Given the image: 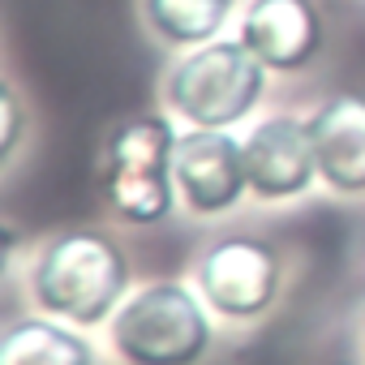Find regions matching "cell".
<instances>
[{"label":"cell","mask_w":365,"mask_h":365,"mask_svg":"<svg viewBox=\"0 0 365 365\" xmlns=\"http://www.w3.org/2000/svg\"><path fill=\"white\" fill-rule=\"evenodd\" d=\"M35 305L69 327H99L125 305L129 258L99 228H65L48 237L31 262Z\"/></svg>","instance_id":"obj_1"},{"label":"cell","mask_w":365,"mask_h":365,"mask_svg":"<svg viewBox=\"0 0 365 365\" xmlns=\"http://www.w3.org/2000/svg\"><path fill=\"white\" fill-rule=\"evenodd\" d=\"M176 129L168 116H129L112 125L99 150V190L108 207L125 224H159L172 211L176 180H172V150H176Z\"/></svg>","instance_id":"obj_2"},{"label":"cell","mask_w":365,"mask_h":365,"mask_svg":"<svg viewBox=\"0 0 365 365\" xmlns=\"http://www.w3.org/2000/svg\"><path fill=\"white\" fill-rule=\"evenodd\" d=\"M267 73L271 69L241 39H211L168 69L163 99L172 116L194 129H228L258 108Z\"/></svg>","instance_id":"obj_3"},{"label":"cell","mask_w":365,"mask_h":365,"mask_svg":"<svg viewBox=\"0 0 365 365\" xmlns=\"http://www.w3.org/2000/svg\"><path fill=\"white\" fill-rule=\"evenodd\" d=\"M108 327L125 365H198L215 344L202 297L176 279H159L125 297Z\"/></svg>","instance_id":"obj_4"},{"label":"cell","mask_w":365,"mask_h":365,"mask_svg":"<svg viewBox=\"0 0 365 365\" xmlns=\"http://www.w3.org/2000/svg\"><path fill=\"white\" fill-rule=\"evenodd\" d=\"M279 284H284L279 254L258 237H220L198 258V292H202V301L215 314L237 318V322L262 318L275 305Z\"/></svg>","instance_id":"obj_5"},{"label":"cell","mask_w":365,"mask_h":365,"mask_svg":"<svg viewBox=\"0 0 365 365\" xmlns=\"http://www.w3.org/2000/svg\"><path fill=\"white\" fill-rule=\"evenodd\" d=\"M176 198L194 215H224L250 194L245 142L228 129H185L172 150Z\"/></svg>","instance_id":"obj_6"},{"label":"cell","mask_w":365,"mask_h":365,"mask_svg":"<svg viewBox=\"0 0 365 365\" xmlns=\"http://www.w3.org/2000/svg\"><path fill=\"white\" fill-rule=\"evenodd\" d=\"M245 168H250V194L262 202L301 198L318 176V155L309 142L305 120L297 116H267L245 138Z\"/></svg>","instance_id":"obj_7"},{"label":"cell","mask_w":365,"mask_h":365,"mask_svg":"<svg viewBox=\"0 0 365 365\" xmlns=\"http://www.w3.org/2000/svg\"><path fill=\"white\" fill-rule=\"evenodd\" d=\"M241 43L271 73H297L322 48V14L314 0H250L241 14Z\"/></svg>","instance_id":"obj_8"},{"label":"cell","mask_w":365,"mask_h":365,"mask_svg":"<svg viewBox=\"0 0 365 365\" xmlns=\"http://www.w3.org/2000/svg\"><path fill=\"white\" fill-rule=\"evenodd\" d=\"M305 129L318 155L322 185L344 198H361L365 194V95L339 91L322 99L309 112Z\"/></svg>","instance_id":"obj_9"},{"label":"cell","mask_w":365,"mask_h":365,"mask_svg":"<svg viewBox=\"0 0 365 365\" xmlns=\"http://www.w3.org/2000/svg\"><path fill=\"white\" fill-rule=\"evenodd\" d=\"M0 365H95V352L61 318H18L0 335Z\"/></svg>","instance_id":"obj_10"},{"label":"cell","mask_w":365,"mask_h":365,"mask_svg":"<svg viewBox=\"0 0 365 365\" xmlns=\"http://www.w3.org/2000/svg\"><path fill=\"white\" fill-rule=\"evenodd\" d=\"M232 5L237 0H142V18L168 48H202L224 31Z\"/></svg>","instance_id":"obj_11"},{"label":"cell","mask_w":365,"mask_h":365,"mask_svg":"<svg viewBox=\"0 0 365 365\" xmlns=\"http://www.w3.org/2000/svg\"><path fill=\"white\" fill-rule=\"evenodd\" d=\"M22 142V103H18V91L5 82L0 86V159H14Z\"/></svg>","instance_id":"obj_12"}]
</instances>
